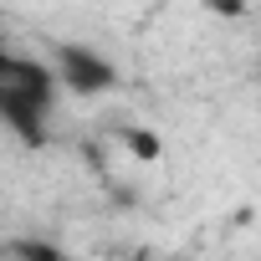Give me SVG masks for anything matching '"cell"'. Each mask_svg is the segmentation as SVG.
<instances>
[{
  "mask_svg": "<svg viewBox=\"0 0 261 261\" xmlns=\"http://www.w3.org/2000/svg\"><path fill=\"white\" fill-rule=\"evenodd\" d=\"M51 87L57 77L26 57L0 51V118H6L26 144H41V123L51 113Z\"/></svg>",
  "mask_w": 261,
  "mask_h": 261,
  "instance_id": "cell-1",
  "label": "cell"
},
{
  "mask_svg": "<svg viewBox=\"0 0 261 261\" xmlns=\"http://www.w3.org/2000/svg\"><path fill=\"white\" fill-rule=\"evenodd\" d=\"M57 77H62L72 92H82V97L108 92V87L118 82V72H113V62H108L102 51H92V46H72V41L57 46Z\"/></svg>",
  "mask_w": 261,
  "mask_h": 261,
  "instance_id": "cell-2",
  "label": "cell"
},
{
  "mask_svg": "<svg viewBox=\"0 0 261 261\" xmlns=\"http://www.w3.org/2000/svg\"><path fill=\"white\" fill-rule=\"evenodd\" d=\"M123 144L134 149L139 159H159V139H154V134H139V128H128V134H123Z\"/></svg>",
  "mask_w": 261,
  "mask_h": 261,
  "instance_id": "cell-3",
  "label": "cell"
},
{
  "mask_svg": "<svg viewBox=\"0 0 261 261\" xmlns=\"http://www.w3.org/2000/svg\"><path fill=\"white\" fill-rule=\"evenodd\" d=\"M21 261H72V256L57 251V246H46V241H26L21 246Z\"/></svg>",
  "mask_w": 261,
  "mask_h": 261,
  "instance_id": "cell-4",
  "label": "cell"
},
{
  "mask_svg": "<svg viewBox=\"0 0 261 261\" xmlns=\"http://www.w3.org/2000/svg\"><path fill=\"white\" fill-rule=\"evenodd\" d=\"M210 11H220V16H246V0H205Z\"/></svg>",
  "mask_w": 261,
  "mask_h": 261,
  "instance_id": "cell-5",
  "label": "cell"
}]
</instances>
